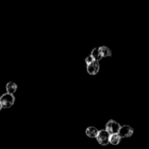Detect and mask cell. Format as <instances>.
<instances>
[{
	"label": "cell",
	"mask_w": 149,
	"mask_h": 149,
	"mask_svg": "<svg viewBox=\"0 0 149 149\" xmlns=\"http://www.w3.org/2000/svg\"><path fill=\"white\" fill-rule=\"evenodd\" d=\"M15 101V97L14 95H10L8 93H4L0 97V103L1 107L4 109H9L14 105Z\"/></svg>",
	"instance_id": "6da1fadb"
},
{
	"label": "cell",
	"mask_w": 149,
	"mask_h": 149,
	"mask_svg": "<svg viewBox=\"0 0 149 149\" xmlns=\"http://www.w3.org/2000/svg\"><path fill=\"white\" fill-rule=\"evenodd\" d=\"M109 137L110 134L107 132L106 130H100L96 137V140L100 145L106 146L109 144Z\"/></svg>",
	"instance_id": "7a4b0ae2"
},
{
	"label": "cell",
	"mask_w": 149,
	"mask_h": 149,
	"mask_svg": "<svg viewBox=\"0 0 149 149\" xmlns=\"http://www.w3.org/2000/svg\"><path fill=\"white\" fill-rule=\"evenodd\" d=\"M120 127L121 125L119 122L113 120V119H111V120H109V122L106 123V129L105 130H106L107 131V132H109L110 135H112V134L119 133Z\"/></svg>",
	"instance_id": "3957f363"
},
{
	"label": "cell",
	"mask_w": 149,
	"mask_h": 149,
	"mask_svg": "<svg viewBox=\"0 0 149 149\" xmlns=\"http://www.w3.org/2000/svg\"><path fill=\"white\" fill-rule=\"evenodd\" d=\"M134 133V129L130 125H123L121 126L119 131V136L122 138H127L132 136Z\"/></svg>",
	"instance_id": "277c9868"
},
{
	"label": "cell",
	"mask_w": 149,
	"mask_h": 149,
	"mask_svg": "<svg viewBox=\"0 0 149 149\" xmlns=\"http://www.w3.org/2000/svg\"><path fill=\"white\" fill-rule=\"evenodd\" d=\"M100 70V64L97 61H94L87 65V71L90 75H96Z\"/></svg>",
	"instance_id": "5b68a950"
},
{
	"label": "cell",
	"mask_w": 149,
	"mask_h": 149,
	"mask_svg": "<svg viewBox=\"0 0 149 149\" xmlns=\"http://www.w3.org/2000/svg\"><path fill=\"white\" fill-rule=\"evenodd\" d=\"M99 130L95 127L90 126L86 129L85 133L87 137L90 138H96L97 134H98Z\"/></svg>",
	"instance_id": "8992f818"
},
{
	"label": "cell",
	"mask_w": 149,
	"mask_h": 149,
	"mask_svg": "<svg viewBox=\"0 0 149 149\" xmlns=\"http://www.w3.org/2000/svg\"><path fill=\"white\" fill-rule=\"evenodd\" d=\"M17 90V85L16 83L13 82V81H9L6 85V90H7V93L10 95H14L16 93Z\"/></svg>",
	"instance_id": "52a82bcc"
},
{
	"label": "cell",
	"mask_w": 149,
	"mask_h": 149,
	"mask_svg": "<svg viewBox=\"0 0 149 149\" xmlns=\"http://www.w3.org/2000/svg\"><path fill=\"white\" fill-rule=\"evenodd\" d=\"M121 141H122V138L119 136V134H112V135H110V137H109V144H111L113 146H116L119 144Z\"/></svg>",
	"instance_id": "ba28073f"
},
{
	"label": "cell",
	"mask_w": 149,
	"mask_h": 149,
	"mask_svg": "<svg viewBox=\"0 0 149 149\" xmlns=\"http://www.w3.org/2000/svg\"><path fill=\"white\" fill-rule=\"evenodd\" d=\"M99 51L100 54L103 56V58H107V57H111L112 55L111 50L109 47L106 46H101L98 47Z\"/></svg>",
	"instance_id": "9c48e42d"
},
{
	"label": "cell",
	"mask_w": 149,
	"mask_h": 149,
	"mask_svg": "<svg viewBox=\"0 0 149 149\" xmlns=\"http://www.w3.org/2000/svg\"><path fill=\"white\" fill-rule=\"evenodd\" d=\"M90 55H91V56L94 58L95 61H97V62H99L100 60H102L103 58V56L101 55V54H100V51H99L98 47L93 48V49H92Z\"/></svg>",
	"instance_id": "30bf717a"
},
{
	"label": "cell",
	"mask_w": 149,
	"mask_h": 149,
	"mask_svg": "<svg viewBox=\"0 0 149 149\" xmlns=\"http://www.w3.org/2000/svg\"><path fill=\"white\" fill-rule=\"evenodd\" d=\"M94 61H95L94 60V58H93V57L91 56V55H88V56L87 57H86V58H85V63H86V65H89V64H90V63H92L93 62H94Z\"/></svg>",
	"instance_id": "8fae6325"
},
{
	"label": "cell",
	"mask_w": 149,
	"mask_h": 149,
	"mask_svg": "<svg viewBox=\"0 0 149 149\" xmlns=\"http://www.w3.org/2000/svg\"><path fill=\"white\" fill-rule=\"evenodd\" d=\"M1 109H2V107H1V103H0V111L1 110Z\"/></svg>",
	"instance_id": "7c38bea8"
}]
</instances>
